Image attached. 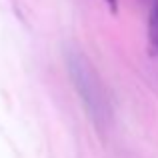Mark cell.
Segmentation results:
<instances>
[{
  "instance_id": "6da1fadb",
  "label": "cell",
  "mask_w": 158,
  "mask_h": 158,
  "mask_svg": "<svg viewBox=\"0 0 158 158\" xmlns=\"http://www.w3.org/2000/svg\"><path fill=\"white\" fill-rule=\"evenodd\" d=\"M66 68H68L70 80H72L86 112H88L90 120L100 130H104L110 124L112 106L104 90V84L96 74L94 66L80 50H68L66 52Z\"/></svg>"
},
{
  "instance_id": "3957f363",
  "label": "cell",
  "mask_w": 158,
  "mask_h": 158,
  "mask_svg": "<svg viewBox=\"0 0 158 158\" xmlns=\"http://www.w3.org/2000/svg\"><path fill=\"white\" fill-rule=\"evenodd\" d=\"M106 4L110 6V10H112V12L118 10V0H106Z\"/></svg>"
},
{
  "instance_id": "7a4b0ae2",
  "label": "cell",
  "mask_w": 158,
  "mask_h": 158,
  "mask_svg": "<svg viewBox=\"0 0 158 158\" xmlns=\"http://www.w3.org/2000/svg\"><path fill=\"white\" fill-rule=\"evenodd\" d=\"M148 40H150V46L158 52V0H154L148 14Z\"/></svg>"
}]
</instances>
